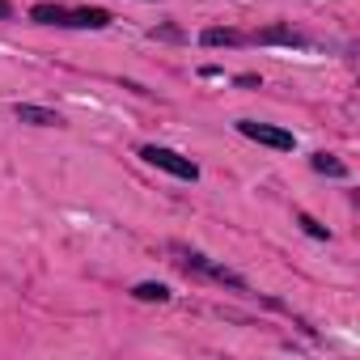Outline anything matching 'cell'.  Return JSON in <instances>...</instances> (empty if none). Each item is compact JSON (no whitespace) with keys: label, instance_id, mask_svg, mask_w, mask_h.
I'll return each mask as SVG.
<instances>
[{"label":"cell","instance_id":"6","mask_svg":"<svg viewBox=\"0 0 360 360\" xmlns=\"http://www.w3.org/2000/svg\"><path fill=\"white\" fill-rule=\"evenodd\" d=\"M18 119H22V123H34V127H56V123H64L56 110H43V106H18Z\"/></svg>","mask_w":360,"mask_h":360},{"label":"cell","instance_id":"8","mask_svg":"<svg viewBox=\"0 0 360 360\" xmlns=\"http://www.w3.org/2000/svg\"><path fill=\"white\" fill-rule=\"evenodd\" d=\"M238 43H246L238 30H204V47H238Z\"/></svg>","mask_w":360,"mask_h":360},{"label":"cell","instance_id":"9","mask_svg":"<svg viewBox=\"0 0 360 360\" xmlns=\"http://www.w3.org/2000/svg\"><path fill=\"white\" fill-rule=\"evenodd\" d=\"M314 169H318V174H330V178H343V174H347V165L335 161L330 153H314Z\"/></svg>","mask_w":360,"mask_h":360},{"label":"cell","instance_id":"1","mask_svg":"<svg viewBox=\"0 0 360 360\" xmlns=\"http://www.w3.org/2000/svg\"><path fill=\"white\" fill-rule=\"evenodd\" d=\"M174 255H178V263H183L187 271H200V276H208V280H217V284H229V288L246 292V280H242L238 271H229V267L212 263L208 255H200V250H187V246H174Z\"/></svg>","mask_w":360,"mask_h":360},{"label":"cell","instance_id":"5","mask_svg":"<svg viewBox=\"0 0 360 360\" xmlns=\"http://www.w3.org/2000/svg\"><path fill=\"white\" fill-rule=\"evenodd\" d=\"M255 43H284V47H305V39H301L297 30H288V26H267V30H259V34H255Z\"/></svg>","mask_w":360,"mask_h":360},{"label":"cell","instance_id":"11","mask_svg":"<svg viewBox=\"0 0 360 360\" xmlns=\"http://www.w3.org/2000/svg\"><path fill=\"white\" fill-rule=\"evenodd\" d=\"M297 225H301V229H305L309 238H330V233H326V225H318V221H314L309 212H301V217H297Z\"/></svg>","mask_w":360,"mask_h":360},{"label":"cell","instance_id":"12","mask_svg":"<svg viewBox=\"0 0 360 360\" xmlns=\"http://www.w3.org/2000/svg\"><path fill=\"white\" fill-rule=\"evenodd\" d=\"M0 18H13V5H5V0H0Z\"/></svg>","mask_w":360,"mask_h":360},{"label":"cell","instance_id":"7","mask_svg":"<svg viewBox=\"0 0 360 360\" xmlns=\"http://www.w3.org/2000/svg\"><path fill=\"white\" fill-rule=\"evenodd\" d=\"M64 13H68L64 5H34V9H30V18L43 22V26H64Z\"/></svg>","mask_w":360,"mask_h":360},{"label":"cell","instance_id":"3","mask_svg":"<svg viewBox=\"0 0 360 360\" xmlns=\"http://www.w3.org/2000/svg\"><path fill=\"white\" fill-rule=\"evenodd\" d=\"M238 131L246 136V140H259V144H267V148H292L297 140H292V131H284V127H271V123H255V119H242L238 123Z\"/></svg>","mask_w":360,"mask_h":360},{"label":"cell","instance_id":"2","mask_svg":"<svg viewBox=\"0 0 360 360\" xmlns=\"http://www.w3.org/2000/svg\"><path fill=\"white\" fill-rule=\"evenodd\" d=\"M140 157H144L148 165H157V169L174 174V178H187V183H195V178H200V165H195V161H187V157H178L174 148H161V144H144V148H140Z\"/></svg>","mask_w":360,"mask_h":360},{"label":"cell","instance_id":"4","mask_svg":"<svg viewBox=\"0 0 360 360\" xmlns=\"http://www.w3.org/2000/svg\"><path fill=\"white\" fill-rule=\"evenodd\" d=\"M64 26H77V30H102V26H110V13H106V9H68V13H64Z\"/></svg>","mask_w":360,"mask_h":360},{"label":"cell","instance_id":"10","mask_svg":"<svg viewBox=\"0 0 360 360\" xmlns=\"http://www.w3.org/2000/svg\"><path fill=\"white\" fill-rule=\"evenodd\" d=\"M136 297L140 301H169V288L165 284H136Z\"/></svg>","mask_w":360,"mask_h":360}]
</instances>
